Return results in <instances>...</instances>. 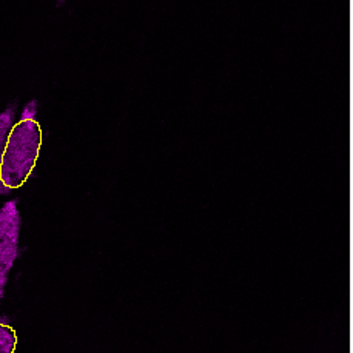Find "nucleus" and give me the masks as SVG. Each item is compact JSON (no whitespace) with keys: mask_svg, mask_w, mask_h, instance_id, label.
<instances>
[{"mask_svg":"<svg viewBox=\"0 0 353 353\" xmlns=\"http://www.w3.org/2000/svg\"><path fill=\"white\" fill-rule=\"evenodd\" d=\"M42 147V130L36 117H22L12 125L0 156L2 192L22 187L34 168Z\"/></svg>","mask_w":353,"mask_h":353,"instance_id":"nucleus-1","label":"nucleus"},{"mask_svg":"<svg viewBox=\"0 0 353 353\" xmlns=\"http://www.w3.org/2000/svg\"><path fill=\"white\" fill-rule=\"evenodd\" d=\"M19 236L21 214L17 201H8L0 208V303L5 295L8 274L19 256Z\"/></svg>","mask_w":353,"mask_h":353,"instance_id":"nucleus-2","label":"nucleus"},{"mask_svg":"<svg viewBox=\"0 0 353 353\" xmlns=\"http://www.w3.org/2000/svg\"><path fill=\"white\" fill-rule=\"evenodd\" d=\"M17 345V335L12 327L0 324V353H14Z\"/></svg>","mask_w":353,"mask_h":353,"instance_id":"nucleus-3","label":"nucleus"},{"mask_svg":"<svg viewBox=\"0 0 353 353\" xmlns=\"http://www.w3.org/2000/svg\"><path fill=\"white\" fill-rule=\"evenodd\" d=\"M12 119H14V107L6 108L3 113L0 114V156L3 153L6 141H8L10 132L12 128Z\"/></svg>","mask_w":353,"mask_h":353,"instance_id":"nucleus-4","label":"nucleus"}]
</instances>
